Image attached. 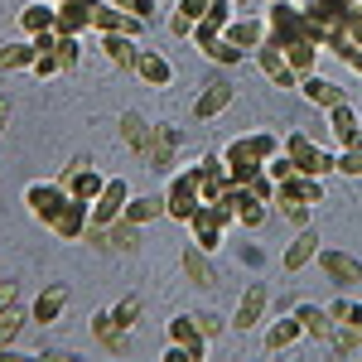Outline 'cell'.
<instances>
[{
  "label": "cell",
  "instance_id": "6da1fadb",
  "mask_svg": "<svg viewBox=\"0 0 362 362\" xmlns=\"http://www.w3.org/2000/svg\"><path fill=\"white\" fill-rule=\"evenodd\" d=\"M285 155H290V165L300 174H314V179L338 174V150H324L309 131H285Z\"/></svg>",
  "mask_w": 362,
  "mask_h": 362
},
{
  "label": "cell",
  "instance_id": "7a4b0ae2",
  "mask_svg": "<svg viewBox=\"0 0 362 362\" xmlns=\"http://www.w3.org/2000/svg\"><path fill=\"white\" fill-rule=\"evenodd\" d=\"M198 208H203V189H198V174H194V169H179V174H169V189H165V218H179V223H189Z\"/></svg>",
  "mask_w": 362,
  "mask_h": 362
},
{
  "label": "cell",
  "instance_id": "3957f363",
  "mask_svg": "<svg viewBox=\"0 0 362 362\" xmlns=\"http://www.w3.org/2000/svg\"><path fill=\"white\" fill-rule=\"evenodd\" d=\"M25 208L34 213V223L54 227V223H58V213L68 208V189H63L58 179H34V184L25 189Z\"/></svg>",
  "mask_w": 362,
  "mask_h": 362
},
{
  "label": "cell",
  "instance_id": "277c9868",
  "mask_svg": "<svg viewBox=\"0 0 362 362\" xmlns=\"http://www.w3.org/2000/svg\"><path fill=\"white\" fill-rule=\"evenodd\" d=\"M266 34H271V29H266V15H251V10H237L223 25V39L237 54H256V49L266 44Z\"/></svg>",
  "mask_w": 362,
  "mask_h": 362
},
{
  "label": "cell",
  "instance_id": "5b68a950",
  "mask_svg": "<svg viewBox=\"0 0 362 362\" xmlns=\"http://www.w3.org/2000/svg\"><path fill=\"white\" fill-rule=\"evenodd\" d=\"M295 203H305V208H319L324 203V179H314V174H290V179H280L276 184V198H271V208H295Z\"/></svg>",
  "mask_w": 362,
  "mask_h": 362
},
{
  "label": "cell",
  "instance_id": "8992f818",
  "mask_svg": "<svg viewBox=\"0 0 362 362\" xmlns=\"http://www.w3.org/2000/svg\"><path fill=\"white\" fill-rule=\"evenodd\" d=\"M58 184L68 189V198H83V203H97V194L107 189V179L97 174V165H92V160H83V155H78L73 165L58 174Z\"/></svg>",
  "mask_w": 362,
  "mask_h": 362
},
{
  "label": "cell",
  "instance_id": "52a82bcc",
  "mask_svg": "<svg viewBox=\"0 0 362 362\" xmlns=\"http://www.w3.org/2000/svg\"><path fill=\"white\" fill-rule=\"evenodd\" d=\"M280 150H285V140H280V136H271V131H251V136H242V140L227 145L223 160H256V165H271Z\"/></svg>",
  "mask_w": 362,
  "mask_h": 362
},
{
  "label": "cell",
  "instance_id": "ba28073f",
  "mask_svg": "<svg viewBox=\"0 0 362 362\" xmlns=\"http://www.w3.org/2000/svg\"><path fill=\"white\" fill-rule=\"evenodd\" d=\"M87 242L97 251H136L140 247V223H131L126 213L112 227H87Z\"/></svg>",
  "mask_w": 362,
  "mask_h": 362
},
{
  "label": "cell",
  "instance_id": "9c48e42d",
  "mask_svg": "<svg viewBox=\"0 0 362 362\" xmlns=\"http://www.w3.org/2000/svg\"><path fill=\"white\" fill-rule=\"evenodd\" d=\"M92 29L97 34H145V20L140 15H131V10H121V5H112V0H97L92 5Z\"/></svg>",
  "mask_w": 362,
  "mask_h": 362
},
{
  "label": "cell",
  "instance_id": "30bf717a",
  "mask_svg": "<svg viewBox=\"0 0 362 362\" xmlns=\"http://www.w3.org/2000/svg\"><path fill=\"white\" fill-rule=\"evenodd\" d=\"M126 203H131V184H126V179H107V189L92 203V223L87 227H112L116 218L126 213Z\"/></svg>",
  "mask_w": 362,
  "mask_h": 362
},
{
  "label": "cell",
  "instance_id": "8fae6325",
  "mask_svg": "<svg viewBox=\"0 0 362 362\" xmlns=\"http://www.w3.org/2000/svg\"><path fill=\"white\" fill-rule=\"evenodd\" d=\"M169 343H179L184 353H189V362H203L208 358V338H203V329H198V314H174L169 319Z\"/></svg>",
  "mask_w": 362,
  "mask_h": 362
},
{
  "label": "cell",
  "instance_id": "7c38bea8",
  "mask_svg": "<svg viewBox=\"0 0 362 362\" xmlns=\"http://www.w3.org/2000/svg\"><path fill=\"white\" fill-rule=\"evenodd\" d=\"M319 271L334 280V285H362V261L358 256H348V251H338V247H319Z\"/></svg>",
  "mask_w": 362,
  "mask_h": 362
},
{
  "label": "cell",
  "instance_id": "4fadbf2b",
  "mask_svg": "<svg viewBox=\"0 0 362 362\" xmlns=\"http://www.w3.org/2000/svg\"><path fill=\"white\" fill-rule=\"evenodd\" d=\"M179 155V131L169 126V121H160V126H150V140H145V165L150 169H169V160Z\"/></svg>",
  "mask_w": 362,
  "mask_h": 362
},
{
  "label": "cell",
  "instance_id": "5bb4252c",
  "mask_svg": "<svg viewBox=\"0 0 362 362\" xmlns=\"http://www.w3.org/2000/svg\"><path fill=\"white\" fill-rule=\"evenodd\" d=\"M256 63H261V73H266V78H271L276 87H285V92H300V73H295V68L285 63V54H280L271 39H266V44L256 49Z\"/></svg>",
  "mask_w": 362,
  "mask_h": 362
},
{
  "label": "cell",
  "instance_id": "9a60e30c",
  "mask_svg": "<svg viewBox=\"0 0 362 362\" xmlns=\"http://www.w3.org/2000/svg\"><path fill=\"white\" fill-rule=\"evenodd\" d=\"M353 5H358V0H305V15H309V29H314V39L324 44V34H329V29H334L338 20L353 10Z\"/></svg>",
  "mask_w": 362,
  "mask_h": 362
},
{
  "label": "cell",
  "instance_id": "2e32d148",
  "mask_svg": "<svg viewBox=\"0 0 362 362\" xmlns=\"http://www.w3.org/2000/svg\"><path fill=\"white\" fill-rule=\"evenodd\" d=\"M266 305H271V290H266V285H247L242 300H237V314H232V329H237V334L256 329L261 314H266Z\"/></svg>",
  "mask_w": 362,
  "mask_h": 362
},
{
  "label": "cell",
  "instance_id": "e0dca14e",
  "mask_svg": "<svg viewBox=\"0 0 362 362\" xmlns=\"http://www.w3.org/2000/svg\"><path fill=\"white\" fill-rule=\"evenodd\" d=\"M329 136H334L338 150H353V145H362V121H358V112H353L348 102L329 107Z\"/></svg>",
  "mask_w": 362,
  "mask_h": 362
},
{
  "label": "cell",
  "instance_id": "ac0fdd59",
  "mask_svg": "<svg viewBox=\"0 0 362 362\" xmlns=\"http://www.w3.org/2000/svg\"><path fill=\"white\" fill-rule=\"evenodd\" d=\"M102 54H107V63L112 68H121V73H136V63H140V49L136 44V34H102Z\"/></svg>",
  "mask_w": 362,
  "mask_h": 362
},
{
  "label": "cell",
  "instance_id": "d6986e66",
  "mask_svg": "<svg viewBox=\"0 0 362 362\" xmlns=\"http://www.w3.org/2000/svg\"><path fill=\"white\" fill-rule=\"evenodd\" d=\"M300 97H305L309 107H319V112H329V107H338V102H348V92H343L334 78H319V73L300 78Z\"/></svg>",
  "mask_w": 362,
  "mask_h": 362
},
{
  "label": "cell",
  "instance_id": "ffe728a7",
  "mask_svg": "<svg viewBox=\"0 0 362 362\" xmlns=\"http://www.w3.org/2000/svg\"><path fill=\"white\" fill-rule=\"evenodd\" d=\"M92 5L97 0H63V5H54V34H87L92 29Z\"/></svg>",
  "mask_w": 362,
  "mask_h": 362
},
{
  "label": "cell",
  "instance_id": "44dd1931",
  "mask_svg": "<svg viewBox=\"0 0 362 362\" xmlns=\"http://www.w3.org/2000/svg\"><path fill=\"white\" fill-rule=\"evenodd\" d=\"M87 223H92V203H83V198H68V208L58 213V223H54V237H63V242H78V237H87Z\"/></svg>",
  "mask_w": 362,
  "mask_h": 362
},
{
  "label": "cell",
  "instance_id": "7402d4cb",
  "mask_svg": "<svg viewBox=\"0 0 362 362\" xmlns=\"http://www.w3.org/2000/svg\"><path fill=\"white\" fill-rule=\"evenodd\" d=\"M232 208H237V227H251V232L271 218V203H261L247 184H232Z\"/></svg>",
  "mask_w": 362,
  "mask_h": 362
},
{
  "label": "cell",
  "instance_id": "603a6c76",
  "mask_svg": "<svg viewBox=\"0 0 362 362\" xmlns=\"http://www.w3.org/2000/svg\"><path fill=\"white\" fill-rule=\"evenodd\" d=\"M319 247H324V242H319V232H314V227H300V237H295V242L285 247V256H280V266H285V271L295 276V271H305L309 261L319 256Z\"/></svg>",
  "mask_w": 362,
  "mask_h": 362
},
{
  "label": "cell",
  "instance_id": "cb8c5ba5",
  "mask_svg": "<svg viewBox=\"0 0 362 362\" xmlns=\"http://www.w3.org/2000/svg\"><path fill=\"white\" fill-rule=\"evenodd\" d=\"M232 97H237L232 83H208L203 92H198V102H194V116L198 121H213V116H223L227 107H232Z\"/></svg>",
  "mask_w": 362,
  "mask_h": 362
},
{
  "label": "cell",
  "instance_id": "d4e9b609",
  "mask_svg": "<svg viewBox=\"0 0 362 362\" xmlns=\"http://www.w3.org/2000/svg\"><path fill=\"white\" fill-rule=\"evenodd\" d=\"M92 338H97L107 353H126V348H131V334L112 319V309H97V314H92Z\"/></svg>",
  "mask_w": 362,
  "mask_h": 362
},
{
  "label": "cell",
  "instance_id": "484cf974",
  "mask_svg": "<svg viewBox=\"0 0 362 362\" xmlns=\"http://www.w3.org/2000/svg\"><path fill=\"white\" fill-rule=\"evenodd\" d=\"M305 338V324H300V314L290 309L285 319H276L271 329H266V353H285V348H295Z\"/></svg>",
  "mask_w": 362,
  "mask_h": 362
},
{
  "label": "cell",
  "instance_id": "4316f807",
  "mask_svg": "<svg viewBox=\"0 0 362 362\" xmlns=\"http://www.w3.org/2000/svg\"><path fill=\"white\" fill-rule=\"evenodd\" d=\"M116 131H121V145L131 150V155H145V140H150V121L140 112H121L116 116Z\"/></svg>",
  "mask_w": 362,
  "mask_h": 362
},
{
  "label": "cell",
  "instance_id": "83f0119b",
  "mask_svg": "<svg viewBox=\"0 0 362 362\" xmlns=\"http://www.w3.org/2000/svg\"><path fill=\"white\" fill-rule=\"evenodd\" d=\"M295 314H300V324H305V338H314V343H329V334H334V319H329V309H324V305H309V300H300V305H295Z\"/></svg>",
  "mask_w": 362,
  "mask_h": 362
},
{
  "label": "cell",
  "instance_id": "f1b7e54d",
  "mask_svg": "<svg viewBox=\"0 0 362 362\" xmlns=\"http://www.w3.org/2000/svg\"><path fill=\"white\" fill-rule=\"evenodd\" d=\"M136 78L145 87H169V83H174V63H169V54H140Z\"/></svg>",
  "mask_w": 362,
  "mask_h": 362
},
{
  "label": "cell",
  "instance_id": "f546056e",
  "mask_svg": "<svg viewBox=\"0 0 362 362\" xmlns=\"http://www.w3.org/2000/svg\"><path fill=\"white\" fill-rule=\"evenodd\" d=\"M179 266H184V276L194 280V285H203V290H208V285H218V276H213V261H208V251L198 247H184V256H179Z\"/></svg>",
  "mask_w": 362,
  "mask_h": 362
},
{
  "label": "cell",
  "instance_id": "4dcf8cb0",
  "mask_svg": "<svg viewBox=\"0 0 362 362\" xmlns=\"http://www.w3.org/2000/svg\"><path fill=\"white\" fill-rule=\"evenodd\" d=\"M63 305H68V290H63V285H49V290L34 300V309H29V324H44V329H49L58 314H63Z\"/></svg>",
  "mask_w": 362,
  "mask_h": 362
},
{
  "label": "cell",
  "instance_id": "1f68e13d",
  "mask_svg": "<svg viewBox=\"0 0 362 362\" xmlns=\"http://www.w3.org/2000/svg\"><path fill=\"white\" fill-rule=\"evenodd\" d=\"M54 0H29L25 10H20V25H25V34L34 39V34H49L54 29Z\"/></svg>",
  "mask_w": 362,
  "mask_h": 362
},
{
  "label": "cell",
  "instance_id": "d6a6232c",
  "mask_svg": "<svg viewBox=\"0 0 362 362\" xmlns=\"http://www.w3.org/2000/svg\"><path fill=\"white\" fill-rule=\"evenodd\" d=\"M34 58H39V49H34V39H15V44H5L0 49V73H20V68H34Z\"/></svg>",
  "mask_w": 362,
  "mask_h": 362
},
{
  "label": "cell",
  "instance_id": "836d02e7",
  "mask_svg": "<svg viewBox=\"0 0 362 362\" xmlns=\"http://www.w3.org/2000/svg\"><path fill=\"white\" fill-rule=\"evenodd\" d=\"M324 309H329V319H334L338 329H348V334L362 343V305L358 300H329Z\"/></svg>",
  "mask_w": 362,
  "mask_h": 362
},
{
  "label": "cell",
  "instance_id": "e575fe53",
  "mask_svg": "<svg viewBox=\"0 0 362 362\" xmlns=\"http://www.w3.org/2000/svg\"><path fill=\"white\" fill-rule=\"evenodd\" d=\"M194 44L203 49V58H213V63H223V68H232V63H242V58H247V54H237L223 34H194Z\"/></svg>",
  "mask_w": 362,
  "mask_h": 362
},
{
  "label": "cell",
  "instance_id": "d590c367",
  "mask_svg": "<svg viewBox=\"0 0 362 362\" xmlns=\"http://www.w3.org/2000/svg\"><path fill=\"white\" fill-rule=\"evenodd\" d=\"M126 218L131 223H155V218H165V194H140V198H131L126 203Z\"/></svg>",
  "mask_w": 362,
  "mask_h": 362
},
{
  "label": "cell",
  "instance_id": "8d00e7d4",
  "mask_svg": "<svg viewBox=\"0 0 362 362\" xmlns=\"http://www.w3.org/2000/svg\"><path fill=\"white\" fill-rule=\"evenodd\" d=\"M20 334H25V309H20V300H15L10 309H0V353H10Z\"/></svg>",
  "mask_w": 362,
  "mask_h": 362
},
{
  "label": "cell",
  "instance_id": "74e56055",
  "mask_svg": "<svg viewBox=\"0 0 362 362\" xmlns=\"http://www.w3.org/2000/svg\"><path fill=\"white\" fill-rule=\"evenodd\" d=\"M54 54H58V63H63V73L78 68V63H83V34H58Z\"/></svg>",
  "mask_w": 362,
  "mask_h": 362
},
{
  "label": "cell",
  "instance_id": "f35d334b",
  "mask_svg": "<svg viewBox=\"0 0 362 362\" xmlns=\"http://www.w3.org/2000/svg\"><path fill=\"white\" fill-rule=\"evenodd\" d=\"M112 319L126 329V334H131V329H136V319H140V295H126V300L112 309Z\"/></svg>",
  "mask_w": 362,
  "mask_h": 362
},
{
  "label": "cell",
  "instance_id": "ab89813d",
  "mask_svg": "<svg viewBox=\"0 0 362 362\" xmlns=\"http://www.w3.org/2000/svg\"><path fill=\"white\" fill-rule=\"evenodd\" d=\"M338 174L362 179V145H353V150H338Z\"/></svg>",
  "mask_w": 362,
  "mask_h": 362
},
{
  "label": "cell",
  "instance_id": "60d3db41",
  "mask_svg": "<svg viewBox=\"0 0 362 362\" xmlns=\"http://www.w3.org/2000/svg\"><path fill=\"white\" fill-rule=\"evenodd\" d=\"M112 5H121V10H131V15H140L145 25L160 15V0H112Z\"/></svg>",
  "mask_w": 362,
  "mask_h": 362
},
{
  "label": "cell",
  "instance_id": "b9f144b4",
  "mask_svg": "<svg viewBox=\"0 0 362 362\" xmlns=\"http://www.w3.org/2000/svg\"><path fill=\"white\" fill-rule=\"evenodd\" d=\"M198 329L213 343V338H223V329H232V319H223V314H198Z\"/></svg>",
  "mask_w": 362,
  "mask_h": 362
},
{
  "label": "cell",
  "instance_id": "7bdbcfd3",
  "mask_svg": "<svg viewBox=\"0 0 362 362\" xmlns=\"http://www.w3.org/2000/svg\"><path fill=\"white\" fill-rule=\"evenodd\" d=\"M29 73H34V78H58V73H63V63H58V54H39Z\"/></svg>",
  "mask_w": 362,
  "mask_h": 362
},
{
  "label": "cell",
  "instance_id": "ee69618b",
  "mask_svg": "<svg viewBox=\"0 0 362 362\" xmlns=\"http://www.w3.org/2000/svg\"><path fill=\"white\" fill-rule=\"evenodd\" d=\"M251 194L261 198V203H271V198H276V179H271V174H266V169H261V174H256V179H251L247 184Z\"/></svg>",
  "mask_w": 362,
  "mask_h": 362
},
{
  "label": "cell",
  "instance_id": "f6af8a7d",
  "mask_svg": "<svg viewBox=\"0 0 362 362\" xmlns=\"http://www.w3.org/2000/svg\"><path fill=\"white\" fill-rule=\"evenodd\" d=\"M169 34H174V39H194V20L174 10V15H169Z\"/></svg>",
  "mask_w": 362,
  "mask_h": 362
},
{
  "label": "cell",
  "instance_id": "bcb514c9",
  "mask_svg": "<svg viewBox=\"0 0 362 362\" xmlns=\"http://www.w3.org/2000/svg\"><path fill=\"white\" fill-rule=\"evenodd\" d=\"M208 5H213V0H179V5H174V10H179V15H189V20H203V15H208Z\"/></svg>",
  "mask_w": 362,
  "mask_h": 362
},
{
  "label": "cell",
  "instance_id": "7dc6e473",
  "mask_svg": "<svg viewBox=\"0 0 362 362\" xmlns=\"http://www.w3.org/2000/svg\"><path fill=\"white\" fill-rule=\"evenodd\" d=\"M285 213V223H295V227H309V208L305 203H295V208H280Z\"/></svg>",
  "mask_w": 362,
  "mask_h": 362
},
{
  "label": "cell",
  "instance_id": "c3c4849f",
  "mask_svg": "<svg viewBox=\"0 0 362 362\" xmlns=\"http://www.w3.org/2000/svg\"><path fill=\"white\" fill-rule=\"evenodd\" d=\"M15 305V285H0V309H10Z\"/></svg>",
  "mask_w": 362,
  "mask_h": 362
},
{
  "label": "cell",
  "instance_id": "681fc988",
  "mask_svg": "<svg viewBox=\"0 0 362 362\" xmlns=\"http://www.w3.org/2000/svg\"><path fill=\"white\" fill-rule=\"evenodd\" d=\"M5 126H10V102L0 97V136H5Z\"/></svg>",
  "mask_w": 362,
  "mask_h": 362
},
{
  "label": "cell",
  "instance_id": "f907efd6",
  "mask_svg": "<svg viewBox=\"0 0 362 362\" xmlns=\"http://www.w3.org/2000/svg\"><path fill=\"white\" fill-rule=\"evenodd\" d=\"M232 5H237V10H251V0H232Z\"/></svg>",
  "mask_w": 362,
  "mask_h": 362
},
{
  "label": "cell",
  "instance_id": "816d5d0a",
  "mask_svg": "<svg viewBox=\"0 0 362 362\" xmlns=\"http://www.w3.org/2000/svg\"><path fill=\"white\" fill-rule=\"evenodd\" d=\"M54 5H63V0H54Z\"/></svg>",
  "mask_w": 362,
  "mask_h": 362
}]
</instances>
